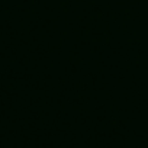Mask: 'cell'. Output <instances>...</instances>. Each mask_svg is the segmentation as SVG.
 <instances>
[]
</instances>
